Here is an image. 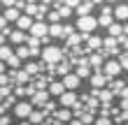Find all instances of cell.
Returning <instances> with one entry per match:
<instances>
[{
	"instance_id": "cell-1",
	"label": "cell",
	"mask_w": 128,
	"mask_h": 125,
	"mask_svg": "<svg viewBox=\"0 0 128 125\" xmlns=\"http://www.w3.org/2000/svg\"><path fill=\"white\" fill-rule=\"evenodd\" d=\"M37 58H40V63H44V65H56L58 60L65 58V49L56 46V44H44L40 49V56Z\"/></svg>"
},
{
	"instance_id": "cell-2",
	"label": "cell",
	"mask_w": 128,
	"mask_h": 125,
	"mask_svg": "<svg viewBox=\"0 0 128 125\" xmlns=\"http://www.w3.org/2000/svg\"><path fill=\"white\" fill-rule=\"evenodd\" d=\"M79 33H96L98 30V21H96V14H79L77 16V23H74Z\"/></svg>"
},
{
	"instance_id": "cell-3",
	"label": "cell",
	"mask_w": 128,
	"mask_h": 125,
	"mask_svg": "<svg viewBox=\"0 0 128 125\" xmlns=\"http://www.w3.org/2000/svg\"><path fill=\"white\" fill-rule=\"evenodd\" d=\"M33 104H30V100H24V97H21V100H16V102H14V104H12V111H14V116H16V118H28V114H30L33 111Z\"/></svg>"
},
{
	"instance_id": "cell-4",
	"label": "cell",
	"mask_w": 128,
	"mask_h": 125,
	"mask_svg": "<svg viewBox=\"0 0 128 125\" xmlns=\"http://www.w3.org/2000/svg\"><path fill=\"white\" fill-rule=\"evenodd\" d=\"M100 72L107 79H112V77H119V74H124V70L119 67V63H116V58H105V63L100 65Z\"/></svg>"
},
{
	"instance_id": "cell-5",
	"label": "cell",
	"mask_w": 128,
	"mask_h": 125,
	"mask_svg": "<svg viewBox=\"0 0 128 125\" xmlns=\"http://www.w3.org/2000/svg\"><path fill=\"white\" fill-rule=\"evenodd\" d=\"M105 88H110L114 97H124V95H126V88H128V86H126V79L112 77V79H107V83H105Z\"/></svg>"
},
{
	"instance_id": "cell-6",
	"label": "cell",
	"mask_w": 128,
	"mask_h": 125,
	"mask_svg": "<svg viewBox=\"0 0 128 125\" xmlns=\"http://www.w3.org/2000/svg\"><path fill=\"white\" fill-rule=\"evenodd\" d=\"M61 83H63V88H65V90H79L82 79H79V77L70 70L68 74H63V77H61Z\"/></svg>"
},
{
	"instance_id": "cell-7",
	"label": "cell",
	"mask_w": 128,
	"mask_h": 125,
	"mask_svg": "<svg viewBox=\"0 0 128 125\" xmlns=\"http://www.w3.org/2000/svg\"><path fill=\"white\" fill-rule=\"evenodd\" d=\"M28 35H33V37H47V21L44 19H33L30 28H28Z\"/></svg>"
},
{
	"instance_id": "cell-8",
	"label": "cell",
	"mask_w": 128,
	"mask_h": 125,
	"mask_svg": "<svg viewBox=\"0 0 128 125\" xmlns=\"http://www.w3.org/2000/svg\"><path fill=\"white\" fill-rule=\"evenodd\" d=\"M102 7V9H100V14H98V16H96V21H98V28H107L110 23H112V21H114V16H112V7L110 5H100Z\"/></svg>"
},
{
	"instance_id": "cell-9",
	"label": "cell",
	"mask_w": 128,
	"mask_h": 125,
	"mask_svg": "<svg viewBox=\"0 0 128 125\" xmlns=\"http://www.w3.org/2000/svg\"><path fill=\"white\" fill-rule=\"evenodd\" d=\"M112 16H114V21H119V23H126V19H128V5H126V0H119V2H114Z\"/></svg>"
},
{
	"instance_id": "cell-10",
	"label": "cell",
	"mask_w": 128,
	"mask_h": 125,
	"mask_svg": "<svg viewBox=\"0 0 128 125\" xmlns=\"http://www.w3.org/2000/svg\"><path fill=\"white\" fill-rule=\"evenodd\" d=\"M77 100H79L77 90H63L61 95H58V104H61V107H72Z\"/></svg>"
},
{
	"instance_id": "cell-11",
	"label": "cell",
	"mask_w": 128,
	"mask_h": 125,
	"mask_svg": "<svg viewBox=\"0 0 128 125\" xmlns=\"http://www.w3.org/2000/svg\"><path fill=\"white\" fill-rule=\"evenodd\" d=\"M63 44H65V46H63L65 51H68V49H77V46H82V35L74 33V30L68 33L65 37H63Z\"/></svg>"
},
{
	"instance_id": "cell-12",
	"label": "cell",
	"mask_w": 128,
	"mask_h": 125,
	"mask_svg": "<svg viewBox=\"0 0 128 125\" xmlns=\"http://www.w3.org/2000/svg\"><path fill=\"white\" fill-rule=\"evenodd\" d=\"M88 83H91V88H105V83H107V77H105L100 70H93L91 74H88Z\"/></svg>"
},
{
	"instance_id": "cell-13",
	"label": "cell",
	"mask_w": 128,
	"mask_h": 125,
	"mask_svg": "<svg viewBox=\"0 0 128 125\" xmlns=\"http://www.w3.org/2000/svg\"><path fill=\"white\" fill-rule=\"evenodd\" d=\"M86 60H88V65H91V70H100V65L105 63V56H102V51H88Z\"/></svg>"
},
{
	"instance_id": "cell-14",
	"label": "cell",
	"mask_w": 128,
	"mask_h": 125,
	"mask_svg": "<svg viewBox=\"0 0 128 125\" xmlns=\"http://www.w3.org/2000/svg\"><path fill=\"white\" fill-rule=\"evenodd\" d=\"M26 30H19V28H12L10 33H7V42L10 44H14V46H16V44H24L26 42Z\"/></svg>"
},
{
	"instance_id": "cell-15",
	"label": "cell",
	"mask_w": 128,
	"mask_h": 125,
	"mask_svg": "<svg viewBox=\"0 0 128 125\" xmlns=\"http://www.w3.org/2000/svg\"><path fill=\"white\" fill-rule=\"evenodd\" d=\"M51 118H54V121H61V123H68V121L72 118V111H70V107H61V104H58L56 111L51 114Z\"/></svg>"
},
{
	"instance_id": "cell-16",
	"label": "cell",
	"mask_w": 128,
	"mask_h": 125,
	"mask_svg": "<svg viewBox=\"0 0 128 125\" xmlns=\"http://www.w3.org/2000/svg\"><path fill=\"white\" fill-rule=\"evenodd\" d=\"M128 28L126 23H119V21H112V23L107 26V35H112V37H119V35H126Z\"/></svg>"
},
{
	"instance_id": "cell-17",
	"label": "cell",
	"mask_w": 128,
	"mask_h": 125,
	"mask_svg": "<svg viewBox=\"0 0 128 125\" xmlns=\"http://www.w3.org/2000/svg\"><path fill=\"white\" fill-rule=\"evenodd\" d=\"M84 42H86V49H88V51H100V42H102V37H100V35L88 33Z\"/></svg>"
},
{
	"instance_id": "cell-18",
	"label": "cell",
	"mask_w": 128,
	"mask_h": 125,
	"mask_svg": "<svg viewBox=\"0 0 128 125\" xmlns=\"http://www.w3.org/2000/svg\"><path fill=\"white\" fill-rule=\"evenodd\" d=\"M47 90H49V95L51 97H58L65 88H63V83H61V79H51V81L47 83Z\"/></svg>"
},
{
	"instance_id": "cell-19",
	"label": "cell",
	"mask_w": 128,
	"mask_h": 125,
	"mask_svg": "<svg viewBox=\"0 0 128 125\" xmlns=\"http://www.w3.org/2000/svg\"><path fill=\"white\" fill-rule=\"evenodd\" d=\"M44 118H47V116H44V111H42V109H40V107H35V109H33V111H30V114H28V118H26V121H28V123H30V125H40V123H42Z\"/></svg>"
},
{
	"instance_id": "cell-20",
	"label": "cell",
	"mask_w": 128,
	"mask_h": 125,
	"mask_svg": "<svg viewBox=\"0 0 128 125\" xmlns=\"http://www.w3.org/2000/svg\"><path fill=\"white\" fill-rule=\"evenodd\" d=\"M30 23H33V16H28V14H24V12H21L19 19L14 21V26H16L19 30H26V33H28V28H30Z\"/></svg>"
},
{
	"instance_id": "cell-21",
	"label": "cell",
	"mask_w": 128,
	"mask_h": 125,
	"mask_svg": "<svg viewBox=\"0 0 128 125\" xmlns=\"http://www.w3.org/2000/svg\"><path fill=\"white\" fill-rule=\"evenodd\" d=\"M19 14H21V9H16V7H5L2 16H5V21H7V23H14V21L19 19Z\"/></svg>"
},
{
	"instance_id": "cell-22",
	"label": "cell",
	"mask_w": 128,
	"mask_h": 125,
	"mask_svg": "<svg viewBox=\"0 0 128 125\" xmlns=\"http://www.w3.org/2000/svg\"><path fill=\"white\" fill-rule=\"evenodd\" d=\"M56 107H58V102H54V100H51V97H49V100H47V102H44V104H42L40 109H42V111H44V116H47V118H51V114H54V111H56Z\"/></svg>"
},
{
	"instance_id": "cell-23",
	"label": "cell",
	"mask_w": 128,
	"mask_h": 125,
	"mask_svg": "<svg viewBox=\"0 0 128 125\" xmlns=\"http://www.w3.org/2000/svg\"><path fill=\"white\" fill-rule=\"evenodd\" d=\"M14 56H19L21 60H28V58H30V49H28L26 44H16V49H14Z\"/></svg>"
},
{
	"instance_id": "cell-24",
	"label": "cell",
	"mask_w": 128,
	"mask_h": 125,
	"mask_svg": "<svg viewBox=\"0 0 128 125\" xmlns=\"http://www.w3.org/2000/svg\"><path fill=\"white\" fill-rule=\"evenodd\" d=\"M44 21H47V23H58V21H61V14H58V9L54 7V9H47V14H44Z\"/></svg>"
},
{
	"instance_id": "cell-25",
	"label": "cell",
	"mask_w": 128,
	"mask_h": 125,
	"mask_svg": "<svg viewBox=\"0 0 128 125\" xmlns=\"http://www.w3.org/2000/svg\"><path fill=\"white\" fill-rule=\"evenodd\" d=\"M21 63H24V60H21V58L19 56H10V58H7V60H5V65H7V67H10V70H19L21 67Z\"/></svg>"
},
{
	"instance_id": "cell-26",
	"label": "cell",
	"mask_w": 128,
	"mask_h": 125,
	"mask_svg": "<svg viewBox=\"0 0 128 125\" xmlns=\"http://www.w3.org/2000/svg\"><path fill=\"white\" fill-rule=\"evenodd\" d=\"M12 53H14V49L10 46V44H5V42H2V44H0V60H2V63H5V60H7V58H10V56H12Z\"/></svg>"
},
{
	"instance_id": "cell-27",
	"label": "cell",
	"mask_w": 128,
	"mask_h": 125,
	"mask_svg": "<svg viewBox=\"0 0 128 125\" xmlns=\"http://www.w3.org/2000/svg\"><path fill=\"white\" fill-rule=\"evenodd\" d=\"M93 125H112V118H110V116H98V114H96Z\"/></svg>"
},
{
	"instance_id": "cell-28",
	"label": "cell",
	"mask_w": 128,
	"mask_h": 125,
	"mask_svg": "<svg viewBox=\"0 0 128 125\" xmlns=\"http://www.w3.org/2000/svg\"><path fill=\"white\" fill-rule=\"evenodd\" d=\"M10 30H12V28H10V23H7V21H5V16L0 14V35H5V37H7V33H10Z\"/></svg>"
},
{
	"instance_id": "cell-29",
	"label": "cell",
	"mask_w": 128,
	"mask_h": 125,
	"mask_svg": "<svg viewBox=\"0 0 128 125\" xmlns=\"http://www.w3.org/2000/svg\"><path fill=\"white\" fill-rule=\"evenodd\" d=\"M61 2H63L65 7H70V9H74V7H77V5L82 2V0H61Z\"/></svg>"
},
{
	"instance_id": "cell-30",
	"label": "cell",
	"mask_w": 128,
	"mask_h": 125,
	"mask_svg": "<svg viewBox=\"0 0 128 125\" xmlns=\"http://www.w3.org/2000/svg\"><path fill=\"white\" fill-rule=\"evenodd\" d=\"M0 125H12V118H10V114H2V116H0Z\"/></svg>"
},
{
	"instance_id": "cell-31",
	"label": "cell",
	"mask_w": 128,
	"mask_h": 125,
	"mask_svg": "<svg viewBox=\"0 0 128 125\" xmlns=\"http://www.w3.org/2000/svg\"><path fill=\"white\" fill-rule=\"evenodd\" d=\"M14 2H16V0H0V5H2V7H14Z\"/></svg>"
},
{
	"instance_id": "cell-32",
	"label": "cell",
	"mask_w": 128,
	"mask_h": 125,
	"mask_svg": "<svg viewBox=\"0 0 128 125\" xmlns=\"http://www.w3.org/2000/svg\"><path fill=\"white\" fill-rule=\"evenodd\" d=\"M68 125H84V123H82L79 118H74V116H72V118H70V121H68Z\"/></svg>"
},
{
	"instance_id": "cell-33",
	"label": "cell",
	"mask_w": 128,
	"mask_h": 125,
	"mask_svg": "<svg viewBox=\"0 0 128 125\" xmlns=\"http://www.w3.org/2000/svg\"><path fill=\"white\" fill-rule=\"evenodd\" d=\"M5 70H7V65H5L2 60H0V72H5Z\"/></svg>"
},
{
	"instance_id": "cell-34",
	"label": "cell",
	"mask_w": 128,
	"mask_h": 125,
	"mask_svg": "<svg viewBox=\"0 0 128 125\" xmlns=\"http://www.w3.org/2000/svg\"><path fill=\"white\" fill-rule=\"evenodd\" d=\"M51 121H54V118H51ZM51 125H68V123H61V121H54Z\"/></svg>"
},
{
	"instance_id": "cell-35",
	"label": "cell",
	"mask_w": 128,
	"mask_h": 125,
	"mask_svg": "<svg viewBox=\"0 0 128 125\" xmlns=\"http://www.w3.org/2000/svg\"><path fill=\"white\" fill-rule=\"evenodd\" d=\"M19 125H30V123H28L26 118H21V123H19Z\"/></svg>"
},
{
	"instance_id": "cell-36",
	"label": "cell",
	"mask_w": 128,
	"mask_h": 125,
	"mask_svg": "<svg viewBox=\"0 0 128 125\" xmlns=\"http://www.w3.org/2000/svg\"><path fill=\"white\" fill-rule=\"evenodd\" d=\"M105 2H107V5H114V2H119V0H105Z\"/></svg>"
},
{
	"instance_id": "cell-37",
	"label": "cell",
	"mask_w": 128,
	"mask_h": 125,
	"mask_svg": "<svg viewBox=\"0 0 128 125\" xmlns=\"http://www.w3.org/2000/svg\"><path fill=\"white\" fill-rule=\"evenodd\" d=\"M5 40H7V37H5V35H0V44H2V42H5Z\"/></svg>"
},
{
	"instance_id": "cell-38",
	"label": "cell",
	"mask_w": 128,
	"mask_h": 125,
	"mask_svg": "<svg viewBox=\"0 0 128 125\" xmlns=\"http://www.w3.org/2000/svg\"><path fill=\"white\" fill-rule=\"evenodd\" d=\"M26 2H40V0H26Z\"/></svg>"
}]
</instances>
